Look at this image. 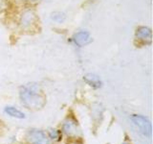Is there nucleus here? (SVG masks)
<instances>
[{
  "label": "nucleus",
  "mask_w": 153,
  "mask_h": 144,
  "mask_svg": "<svg viewBox=\"0 0 153 144\" xmlns=\"http://www.w3.org/2000/svg\"><path fill=\"white\" fill-rule=\"evenodd\" d=\"M136 38L139 40H142L143 42L150 43L152 40V33L151 30L148 27L141 26L137 29L136 31Z\"/></svg>",
  "instance_id": "39448f33"
},
{
  "label": "nucleus",
  "mask_w": 153,
  "mask_h": 144,
  "mask_svg": "<svg viewBox=\"0 0 153 144\" xmlns=\"http://www.w3.org/2000/svg\"><path fill=\"white\" fill-rule=\"evenodd\" d=\"M21 103L25 108L33 110H40L45 105V98L39 86L36 84H27L19 89Z\"/></svg>",
  "instance_id": "f257e3e1"
},
{
  "label": "nucleus",
  "mask_w": 153,
  "mask_h": 144,
  "mask_svg": "<svg viewBox=\"0 0 153 144\" xmlns=\"http://www.w3.org/2000/svg\"><path fill=\"white\" fill-rule=\"evenodd\" d=\"M62 131H63L68 136H76L79 133L78 122L74 117H67L62 125Z\"/></svg>",
  "instance_id": "20e7f679"
},
{
  "label": "nucleus",
  "mask_w": 153,
  "mask_h": 144,
  "mask_svg": "<svg viewBox=\"0 0 153 144\" xmlns=\"http://www.w3.org/2000/svg\"><path fill=\"white\" fill-rule=\"evenodd\" d=\"M83 79L86 83H87L89 86H93L94 88H100L102 85V81H100V77L96 74H92V73L86 74L83 77Z\"/></svg>",
  "instance_id": "0eeeda50"
},
{
  "label": "nucleus",
  "mask_w": 153,
  "mask_h": 144,
  "mask_svg": "<svg viewBox=\"0 0 153 144\" xmlns=\"http://www.w3.org/2000/svg\"><path fill=\"white\" fill-rule=\"evenodd\" d=\"M131 121L135 125V127L141 134L143 136H151V123L147 117L141 114H133L131 116Z\"/></svg>",
  "instance_id": "f03ea898"
},
{
  "label": "nucleus",
  "mask_w": 153,
  "mask_h": 144,
  "mask_svg": "<svg viewBox=\"0 0 153 144\" xmlns=\"http://www.w3.org/2000/svg\"><path fill=\"white\" fill-rule=\"evenodd\" d=\"M26 140L29 144H51L49 136L38 129L29 130L26 134Z\"/></svg>",
  "instance_id": "7ed1b4c3"
},
{
  "label": "nucleus",
  "mask_w": 153,
  "mask_h": 144,
  "mask_svg": "<svg viewBox=\"0 0 153 144\" xmlns=\"http://www.w3.org/2000/svg\"><path fill=\"white\" fill-rule=\"evenodd\" d=\"M48 134H49V138L50 139H59V132L56 131V130H51V131H49V133H48Z\"/></svg>",
  "instance_id": "9b49d317"
},
{
  "label": "nucleus",
  "mask_w": 153,
  "mask_h": 144,
  "mask_svg": "<svg viewBox=\"0 0 153 144\" xmlns=\"http://www.w3.org/2000/svg\"><path fill=\"white\" fill-rule=\"evenodd\" d=\"M73 40L78 46L82 47V46L88 44V43L91 42L90 34L86 31H80L79 33H76V35L73 37Z\"/></svg>",
  "instance_id": "423d86ee"
},
{
  "label": "nucleus",
  "mask_w": 153,
  "mask_h": 144,
  "mask_svg": "<svg viewBox=\"0 0 153 144\" xmlns=\"http://www.w3.org/2000/svg\"><path fill=\"white\" fill-rule=\"evenodd\" d=\"M123 144H128V143H123Z\"/></svg>",
  "instance_id": "f8f14e48"
},
{
  "label": "nucleus",
  "mask_w": 153,
  "mask_h": 144,
  "mask_svg": "<svg viewBox=\"0 0 153 144\" xmlns=\"http://www.w3.org/2000/svg\"><path fill=\"white\" fill-rule=\"evenodd\" d=\"M51 18L56 22H63L66 18V16H65V14L61 12H55L51 14Z\"/></svg>",
  "instance_id": "9d476101"
},
{
  "label": "nucleus",
  "mask_w": 153,
  "mask_h": 144,
  "mask_svg": "<svg viewBox=\"0 0 153 144\" xmlns=\"http://www.w3.org/2000/svg\"><path fill=\"white\" fill-rule=\"evenodd\" d=\"M4 112L8 115H10L11 117H13V118H17V119L25 118V114H24V112H22L21 110H19L16 108L13 107V106H7V107L4 109Z\"/></svg>",
  "instance_id": "6e6552de"
},
{
  "label": "nucleus",
  "mask_w": 153,
  "mask_h": 144,
  "mask_svg": "<svg viewBox=\"0 0 153 144\" xmlns=\"http://www.w3.org/2000/svg\"><path fill=\"white\" fill-rule=\"evenodd\" d=\"M36 20V16L32 11H26L25 13H23L21 16V23L23 26H30L32 23H33Z\"/></svg>",
  "instance_id": "1a4fd4ad"
}]
</instances>
